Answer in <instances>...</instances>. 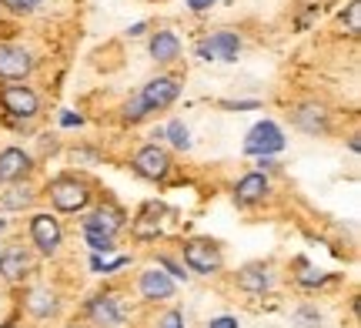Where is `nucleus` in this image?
Here are the masks:
<instances>
[{
  "instance_id": "obj_1",
  "label": "nucleus",
  "mask_w": 361,
  "mask_h": 328,
  "mask_svg": "<svg viewBox=\"0 0 361 328\" xmlns=\"http://www.w3.org/2000/svg\"><path fill=\"white\" fill-rule=\"evenodd\" d=\"M51 191V201L57 211H67V214H74V211H84L90 201V188L78 178H57V181L47 188Z\"/></svg>"
},
{
  "instance_id": "obj_2",
  "label": "nucleus",
  "mask_w": 361,
  "mask_h": 328,
  "mask_svg": "<svg viewBox=\"0 0 361 328\" xmlns=\"http://www.w3.org/2000/svg\"><path fill=\"white\" fill-rule=\"evenodd\" d=\"M0 104H4V111L11 114V118H37L40 114V97L27 84H4L0 87Z\"/></svg>"
},
{
  "instance_id": "obj_3",
  "label": "nucleus",
  "mask_w": 361,
  "mask_h": 328,
  "mask_svg": "<svg viewBox=\"0 0 361 328\" xmlns=\"http://www.w3.org/2000/svg\"><path fill=\"white\" fill-rule=\"evenodd\" d=\"M184 265L197 272V275H218L221 272V248L214 241H207V238H194L184 245Z\"/></svg>"
},
{
  "instance_id": "obj_4",
  "label": "nucleus",
  "mask_w": 361,
  "mask_h": 328,
  "mask_svg": "<svg viewBox=\"0 0 361 328\" xmlns=\"http://www.w3.org/2000/svg\"><path fill=\"white\" fill-rule=\"evenodd\" d=\"M281 147H284V134L274 121H261V124H255L245 138V151L247 154H258V158H271V154H278Z\"/></svg>"
},
{
  "instance_id": "obj_5",
  "label": "nucleus",
  "mask_w": 361,
  "mask_h": 328,
  "mask_svg": "<svg viewBox=\"0 0 361 328\" xmlns=\"http://www.w3.org/2000/svg\"><path fill=\"white\" fill-rule=\"evenodd\" d=\"M30 241L37 245L40 255H57L61 241H64V228H61V221L54 214L40 211V214L30 218Z\"/></svg>"
},
{
  "instance_id": "obj_6",
  "label": "nucleus",
  "mask_w": 361,
  "mask_h": 328,
  "mask_svg": "<svg viewBox=\"0 0 361 328\" xmlns=\"http://www.w3.org/2000/svg\"><path fill=\"white\" fill-rule=\"evenodd\" d=\"M134 171H137L141 178H147V181H164L171 174V154L164 147L147 145L134 154Z\"/></svg>"
},
{
  "instance_id": "obj_7",
  "label": "nucleus",
  "mask_w": 361,
  "mask_h": 328,
  "mask_svg": "<svg viewBox=\"0 0 361 328\" xmlns=\"http://www.w3.org/2000/svg\"><path fill=\"white\" fill-rule=\"evenodd\" d=\"M178 94H180V84L174 78H154V80L144 84V91L137 94V97H141V104L147 107V114H151V111H164V107H171L174 101H178Z\"/></svg>"
},
{
  "instance_id": "obj_8",
  "label": "nucleus",
  "mask_w": 361,
  "mask_h": 328,
  "mask_svg": "<svg viewBox=\"0 0 361 328\" xmlns=\"http://www.w3.org/2000/svg\"><path fill=\"white\" fill-rule=\"evenodd\" d=\"M87 318L101 328H121V322H124V305H121V298H117L114 291L94 295L87 302Z\"/></svg>"
},
{
  "instance_id": "obj_9",
  "label": "nucleus",
  "mask_w": 361,
  "mask_h": 328,
  "mask_svg": "<svg viewBox=\"0 0 361 328\" xmlns=\"http://www.w3.org/2000/svg\"><path fill=\"white\" fill-rule=\"evenodd\" d=\"M30 71H34L30 51L17 47V44H0V78L4 80H24Z\"/></svg>"
},
{
  "instance_id": "obj_10",
  "label": "nucleus",
  "mask_w": 361,
  "mask_h": 328,
  "mask_svg": "<svg viewBox=\"0 0 361 328\" xmlns=\"http://www.w3.org/2000/svg\"><path fill=\"white\" fill-rule=\"evenodd\" d=\"M238 51H241V40H238V34H231V30H218L214 37H207L201 47H197V54L204 57V61H214V57H221V61H238Z\"/></svg>"
},
{
  "instance_id": "obj_11",
  "label": "nucleus",
  "mask_w": 361,
  "mask_h": 328,
  "mask_svg": "<svg viewBox=\"0 0 361 328\" xmlns=\"http://www.w3.org/2000/svg\"><path fill=\"white\" fill-rule=\"evenodd\" d=\"M137 288H141V298H147V302L174 298V281H171V275L168 272H161V268H147V272H141Z\"/></svg>"
},
{
  "instance_id": "obj_12",
  "label": "nucleus",
  "mask_w": 361,
  "mask_h": 328,
  "mask_svg": "<svg viewBox=\"0 0 361 328\" xmlns=\"http://www.w3.org/2000/svg\"><path fill=\"white\" fill-rule=\"evenodd\" d=\"M271 191L268 178L261 174V171H251V174H245L241 181L234 184V201L241 205V208H247V205H258V201H264Z\"/></svg>"
},
{
  "instance_id": "obj_13",
  "label": "nucleus",
  "mask_w": 361,
  "mask_h": 328,
  "mask_svg": "<svg viewBox=\"0 0 361 328\" xmlns=\"http://www.w3.org/2000/svg\"><path fill=\"white\" fill-rule=\"evenodd\" d=\"M27 272H30V251L24 245H7L0 255V275L7 281H20Z\"/></svg>"
},
{
  "instance_id": "obj_14",
  "label": "nucleus",
  "mask_w": 361,
  "mask_h": 328,
  "mask_svg": "<svg viewBox=\"0 0 361 328\" xmlns=\"http://www.w3.org/2000/svg\"><path fill=\"white\" fill-rule=\"evenodd\" d=\"M34 168V161L20 147H4L0 151V181H20L27 171Z\"/></svg>"
},
{
  "instance_id": "obj_15",
  "label": "nucleus",
  "mask_w": 361,
  "mask_h": 328,
  "mask_svg": "<svg viewBox=\"0 0 361 328\" xmlns=\"http://www.w3.org/2000/svg\"><path fill=\"white\" fill-rule=\"evenodd\" d=\"M295 128L305 134H324L328 131V111H324L322 104L295 107Z\"/></svg>"
},
{
  "instance_id": "obj_16",
  "label": "nucleus",
  "mask_w": 361,
  "mask_h": 328,
  "mask_svg": "<svg viewBox=\"0 0 361 328\" xmlns=\"http://www.w3.org/2000/svg\"><path fill=\"white\" fill-rule=\"evenodd\" d=\"M121 228H124V214L117 208H97L84 218V231H101V235L114 238Z\"/></svg>"
},
{
  "instance_id": "obj_17",
  "label": "nucleus",
  "mask_w": 361,
  "mask_h": 328,
  "mask_svg": "<svg viewBox=\"0 0 361 328\" xmlns=\"http://www.w3.org/2000/svg\"><path fill=\"white\" fill-rule=\"evenodd\" d=\"M271 281H274V275H271L268 265H247L238 272V288L251 291V295H264L271 288Z\"/></svg>"
},
{
  "instance_id": "obj_18",
  "label": "nucleus",
  "mask_w": 361,
  "mask_h": 328,
  "mask_svg": "<svg viewBox=\"0 0 361 328\" xmlns=\"http://www.w3.org/2000/svg\"><path fill=\"white\" fill-rule=\"evenodd\" d=\"M151 57H154V61H161V64L178 61V57H180L178 34H171V30H157L154 37H151Z\"/></svg>"
},
{
  "instance_id": "obj_19",
  "label": "nucleus",
  "mask_w": 361,
  "mask_h": 328,
  "mask_svg": "<svg viewBox=\"0 0 361 328\" xmlns=\"http://www.w3.org/2000/svg\"><path fill=\"white\" fill-rule=\"evenodd\" d=\"M24 308L34 318H51L54 312H57V295L47 288H30L24 295Z\"/></svg>"
},
{
  "instance_id": "obj_20",
  "label": "nucleus",
  "mask_w": 361,
  "mask_h": 328,
  "mask_svg": "<svg viewBox=\"0 0 361 328\" xmlns=\"http://www.w3.org/2000/svg\"><path fill=\"white\" fill-rule=\"evenodd\" d=\"M164 138H168L174 147H180V151H188V147H191V134H188V128H184V121H171L168 131H164Z\"/></svg>"
},
{
  "instance_id": "obj_21",
  "label": "nucleus",
  "mask_w": 361,
  "mask_h": 328,
  "mask_svg": "<svg viewBox=\"0 0 361 328\" xmlns=\"http://www.w3.org/2000/svg\"><path fill=\"white\" fill-rule=\"evenodd\" d=\"M84 238H87V245L94 248V255H101V251H104V255H111V251L117 248L114 238H111V235H101V231H84Z\"/></svg>"
},
{
  "instance_id": "obj_22",
  "label": "nucleus",
  "mask_w": 361,
  "mask_h": 328,
  "mask_svg": "<svg viewBox=\"0 0 361 328\" xmlns=\"http://www.w3.org/2000/svg\"><path fill=\"white\" fill-rule=\"evenodd\" d=\"M121 118L130 121V124H137L141 118H147V107L141 104V97H130L128 104H124V111H121Z\"/></svg>"
},
{
  "instance_id": "obj_23",
  "label": "nucleus",
  "mask_w": 361,
  "mask_h": 328,
  "mask_svg": "<svg viewBox=\"0 0 361 328\" xmlns=\"http://www.w3.org/2000/svg\"><path fill=\"white\" fill-rule=\"evenodd\" d=\"M345 24H348L351 34H358V30H361V4H358V0H351V4H348V13H345Z\"/></svg>"
},
{
  "instance_id": "obj_24",
  "label": "nucleus",
  "mask_w": 361,
  "mask_h": 328,
  "mask_svg": "<svg viewBox=\"0 0 361 328\" xmlns=\"http://www.w3.org/2000/svg\"><path fill=\"white\" fill-rule=\"evenodd\" d=\"M7 11H13V13H30V11H37V4L40 0H0Z\"/></svg>"
},
{
  "instance_id": "obj_25",
  "label": "nucleus",
  "mask_w": 361,
  "mask_h": 328,
  "mask_svg": "<svg viewBox=\"0 0 361 328\" xmlns=\"http://www.w3.org/2000/svg\"><path fill=\"white\" fill-rule=\"evenodd\" d=\"M295 322H298L301 328H314L318 322H322V315H318L314 308H301V312H295Z\"/></svg>"
},
{
  "instance_id": "obj_26",
  "label": "nucleus",
  "mask_w": 361,
  "mask_h": 328,
  "mask_svg": "<svg viewBox=\"0 0 361 328\" xmlns=\"http://www.w3.org/2000/svg\"><path fill=\"white\" fill-rule=\"evenodd\" d=\"M30 201H34L30 191H17V195H7L0 205H4V208H24V205H30Z\"/></svg>"
},
{
  "instance_id": "obj_27",
  "label": "nucleus",
  "mask_w": 361,
  "mask_h": 328,
  "mask_svg": "<svg viewBox=\"0 0 361 328\" xmlns=\"http://www.w3.org/2000/svg\"><path fill=\"white\" fill-rule=\"evenodd\" d=\"M157 328H184V315H180L178 308H171V312H164V315H161Z\"/></svg>"
},
{
  "instance_id": "obj_28",
  "label": "nucleus",
  "mask_w": 361,
  "mask_h": 328,
  "mask_svg": "<svg viewBox=\"0 0 361 328\" xmlns=\"http://www.w3.org/2000/svg\"><path fill=\"white\" fill-rule=\"evenodd\" d=\"M134 235H137V238L157 235V221H137V224H134Z\"/></svg>"
},
{
  "instance_id": "obj_29",
  "label": "nucleus",
  "mask_w": 361,
  "mask_h": 328,
  "mask_svg": "<svg viewBox=\"0 0 361 328\" xmlns=\"http://www.w3.org/2000/svg\"><path fill=\"white\" fill-rule=\"evenodd\" d=\"M207 328H238V318H231V315L211 318V325H207Z\"/></svg>"
},
{
  "instance_id": "obj_30",
  "label": "nucleus",
  "mask_w": 361,
  "mask_h": 328,
  "mask_svg": "<svg viewBox=\"0 0 361 328\" xmlns=\"http://www.w3.org/2000/svg\"><path fill=\"white\" fill-rule=\"evenodd\" d=\"M157 265H164V268H168V272H171L174 278H184V275H188V272H180V268H178L174 262H171V258H157Z\"/></svg>"
},
{
  "instance_id": "obj_31",
  "label": "nucleus",
  "mask_w": 361,
  "mask_h": 328,
  "mask_svg": "<svg viewBox=\"0 0 361 328\" xmlns=\"http://www.w3.org/2000/svg\"><path fill=\"white\" fill-rule=\"evenodd\" d=\"M211 4H214V0H188V7H191V11H207Z\"/></svg>"
},
{
  "instance_id": "obj_32",
  "label": "nucleus",
  "mask_w": 361,
  "mask_h": 328,
  "mask_svg": "<svg viewBox=\"0 0 361 328\" xmlns=\"http://www.w3.org/2000/svg\"><path fill=\"white\" fill-rule=\"evenodd\" d=\"M67 124V128H74V124H80V114H64V118H61Z\"/></svg>"
},
{
  "instance_id": "obj_33",
  "label": "nucleus",
  "mask_w": 361,
  "mask_h": 328,
  "mask_svg": "<svg viewBox=\"0 0 361 328\" xmlns=\"http://www.w3.org/2000/svg\"><path fill=\"white\" fill-rule=\"evenodd\" d=\"M0 328H13V325H0Z\"/></svg>"
},
{
  "instance_id": "obj_34",
  "label": "nucleus",
  "mask_w": 361,
  "mask_h": 328,
  "mask_svg": "<svg viewBox=\"0 0 361 328\" xmlns=\"http://www.w3.org/2000/svg\"><path fill=\"white\" fill-rule=\"evenodd\" d=\"M71 328H78V325H71Z\"/></svg>"
}]
</instances>
